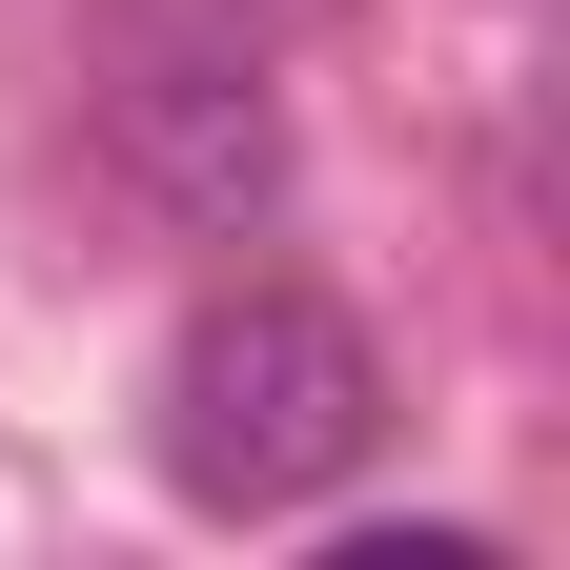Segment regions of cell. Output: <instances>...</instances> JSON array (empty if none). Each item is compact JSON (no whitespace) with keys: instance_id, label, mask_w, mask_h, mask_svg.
Returning <instances> with one entry per match:
<instances>
[{"instance_id":"obj_1","label":"cell","mask_w":570,"mask_h":570,"mask_svg":"<svg viewBox=\"0 0 570 570\" xmlns=\"http://www.w3.org/2000/svg\"><path fill=\"white\" fill-rule=\"evenodd\" d=\"M387 449V346L367 306H326V285H204L164 326V367H142V469L184 489L204 530H306L346 510Z\"/></svg>"},{"instance_id":"obj_2","label":"cell","mask_w":570,"mask_h":570,"mask_svg":"<svg viewBox=\"0 0 570 570\" xmlns=\"http://www.w3.org/2000/svg\"><path fill=\"white\" fill-rule=\"evenodd\" d=\"M102 164H122L142 204H164L184 245H245V225H285L306 142H285V82H265V41L142 21V41H122V82H102Z\"/></svg>"},{"instance_id":"obj_3","label":"cell","mask_w":570,"mask_h":570,"mask_svg":"<svg viewBox=\"0 0 570 570\" xmlns=\"http://www.w3.org/2000/svg\"><path fill=\"white\" fill-rule=\"evenodd\" d=\"M142 21H204V41H265V61H285V41L326 21V0H142Z\"/></svg>"}]
</instances>
